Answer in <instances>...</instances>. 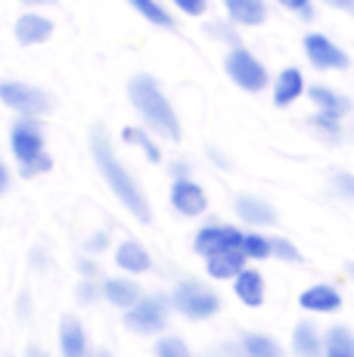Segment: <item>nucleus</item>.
Wrapping results in <instances>:
<instances>
[{
	"instance_id": "obj_1",
	"label": "nucleus",
	"mask_w": 354,
	"mask_h": 357,
	"mask_svg": "<svg viewBox=\"0 0 354 357\" xmlns=\"http://www.w3.org/2000/svg\"><path fill=\"white\" fill-rule=\"evenodd\" d=\"M91 149H93V159H97L100 171H103L106 183L112 187V193L121 199V205H125L134 218H140V221L146 224L149 221V205H146V199H143V193L137 190V183L131 181V174H128V171L121 168V162L112 155V146H109V137H106L103 125L93 128Z\"/></svg>"
},
{
	"instance_id": "obj_2",
	"label": "nucleus",
	"mask_w": 354,
	"mask_h": 357,
	"mask_svg": "<svg viewBox=\"0 0 354 357\" xmlns=\"http://www.w3.org/2000/svg\"><path fill=\"white\" fill-rule=\"evenodd\" d=\"M128 97H131L134 109L143 115V121H146L149 128L159 130V134L168 137V140H180V121H177L171 102L165 100V93L159 91V84H155L149 75L131 78V84H128Z\"/></svg>"
},
{
	"instance_id": "obj_3",
	"label": "nucleus",
	"mask_w": 354,
	"mask_h": 357,
	"mask_svg": "<svg viewBox=\"0 0 354 357\" xmlns=\"http://www.w3.org/2000/svg\"><path fill=\"white\" fill-rule=\"evenodd\" d=\"M224 68H227V75L233 78V84H240L243 91H249V93H258L268 87V68L258 63L249 50H243V47L230 50Z\"/></svg>"
},
{
	"instance_id": "obj_4",
	"label": "nucleus",
	"mask_w": 354,
	"mask_h": 357,
	"mask_svg": "<svg viewBox=\"0 0 354 357\" xmlns=\"http://www.w3.org/2000/svg\"><path fill=\"white\" fill-rule=\"evenodd\" d=\"M0 100L10 109H16L19 115H29V119L50 112V97L31 84H19V81H3L0 84Z\"/></svg>"
},
{
	"instance_id": "obj_5",
	"label": "nucleus",
	"mask_w": 354,
	"mask_h": 357,
	"mask_svg": "<svg viewBox=\"0 0 354 357\" xmlns=\"http://www.w3.org/2000/svg\"><path fill=\"white\" fill-rule=\"evenodd\" d=\"M125 324H128V329H134V333H143V335L162 333L165 324H168L165 301H162V298H140L134 307H128Z\"/></svg>"
},
{
	"instance_id": "obj_6",
	"label": "nucleus",
	"mask_w": 354,
	"mask_h": 357,
	"mask_svg": "<svg viewBox=\"0 0 354 357\" xmlns=\"http://www.w3.org/2000/svg\"><path fill=\"white\" fill-rule=\"evenodd\" d=\"M171 305L183 314V317H193V320H206V317H212L217 307H221V305H217V298L206 289V286H196V283L180 286V289L174 292Z\"/></svg>"
},
{
	"instance_id": "obj_7",
	"label": "nucleus",
	"mask_w": 354,
	"mask_h": 357,
	"mask_svg": "<svg viewBox=\"0 0 354 357\" xmlns=\"http://www.w3.org/2000/svg\"><path fill=\"white\" fill-rule=\"evenodd\" d=\"M305 53H308L311 66L320 68V72H330V68L332 72H342V68L351 66L348 53L332 44L326 34H308V38H305Z\"/></svg>"
},
{
	"instance_id": "obj_8",
	"label": "nucleus",
	"mask_w": 354,
	"mask_h": 357,
	"mask_svg": "<svg viewBox=\"0 0 354 357\" xmlns=\"http://www.w3.org/2000/svg\"><path fill=\"white\" fill-rule=\"evenodd\" d=\"M10 146H13V155L19 159V165H29L44 155V137H40L35 119H19L16 125H13Z\"/></svg>"
},
{
	"instance_id": "obj_9",
	"label": "nucleus",
	"mask_w": 354,
	"mask_h": 357,
	"mask_svg": "<svg viewBox=\"0 0 354 357\" xmlns=\"http://www.w3.org/2000/svg\"><path fill=\"white\" fill-rule=\"evenodd\" d=\"M243 236H246V233H240L236 227H206L196 233L193 249L199 252V255L212 258L224 249H243Z\"/></svg>"
},
{
	"instance_id": "obj_10",
	"label": "nucleus",
	"mask_w": 354,
	"mask_h": 357,
	"mask_svg": "<svg viewBox=\"0 0 354 357\" xmlns=\"http://www.w3.org/2000/svg\"><path fill=\"white\" fill-rule=\"evenodd\" d=\"M298 305H302L305 311H314V314H332L342 307V295H339L336 286L317 283V286H311V289H305L298 295Z\"/></svg>"
},
{
	"instance_id": "obj_11",
	"label": "nucleus",
	"mask_w": 354,
	"mask_h": 357,
	"mask_svg": "<svg viewBox=\"0 0 354 357\" xmlns=\"http://www.w3.org/2000/svg\"><path fill=\"white\" fill-rule=\"evenodd\" d=\"M171 205L180 211V215L193 218V215H202L208 202H206V193H202L199 183H193V181H174V187H171Z\"/></svg>"
},
{
	"instance_id": "obj_12",
	"label": "nucleus",
	"mask_w": 354,
	"mask_h": 357,
	"mask_svg": "<svg viewBox=\"0 0 354 357\" xmlns=\"http://www.w3.org/2000/svg\"><path fill=\"white\" fill-rule=\"evenodd\" d=\"M323 335L317 333V326L311 324V320H302V324L295 326V333H292V354L295 357H323Z\"/></svg>"
},
{
	"instance_id": "obj_13",
	"label": "nucleus",
	"mask_w": 354,
	"mask_h": 357,
	"mask_svg": "<svg viewBox=\"0 0 354 357\" xmlns=\"http://www.w3.org/2000/svg\"><path fill=\"white\" fill-rule=\"evenodd\" d=\"M50 34H53V22H50V19L35 16V13L19 16V22H16V40H19V44H25V47L44 44Z\"/></svg>"
},
{
	"instance_id": "obj_14",
	"label": "nucleus",
	"mask_w": 354,
	"mask_h": 357,
	"mask_svg": "<svg viewBox=\"0 0 354 357\" xmlns=\"http://www.w3.org/2000/svg\"><path fill=\"white\" fill-rule=\"evenodd\" d=\"M246 252L243 249H224L217 252V255L208 258V273H212L215 280H230V277H240L243 267H246Z\"/></svg>"
},
{
	"instance_id": "obj_15",
	"label": "nucleus",
	"mask_w": 354,
	"mask_h": 357,
	"mask_svg": "<svg viewBox=\"0 0 354 357\" xmlns=\"http://www.w3.org/2000/svg\"><path fill=\"white\" fill-rule=\"evenodd\" d=\"M305 93V78L298 68H283L274 84V102L277 106H292Z\"/></svg>"
},
{
	"instance_id": "obj_16",
	"label": "nucleus",
	"mask_w": 354,
	"mask_h": 357,
	"mask_svg": "<svg viewBox=\"0 0 354 357\" xmlns=\"http://www.w3.org/2000/svg\"><path fill=\"white\" fill-rule=\"evenodd\" d=\"M59 348L63 357H84L87 354V342H84V329L75 317H63L59 324Z\"/></svg>"
},
{
	"instance_id": "obj_17",
	"label": "nucleus",
	"mask_w": 354,
	"mask_h": 357,
	"mask_svg": "<svg viewBox=\"0 0 354 357\" xmlns=\"http://www.w3.org/2000/svg\"><path fill=\"white\" fill-rule=\"evenodd\" d=\"M236 298L243 301V305L249 307H261L264 305V280L258 271H243L240 277H236V286H233Z\"/></svg>"
},
{
	"instance_id": "obj_18",
	"label": "nucleus",
	"mask_w": 354,
	"mask_h": 357,
	"mask_svg": "<svg viewBox=\"0 0 354 357\" xmlns=\"http://www.w3.org/2000/svg\"><path fill=\"white\" fill-rule=\"evenodd\" d=\"M224 3H227L230 19L240 25H261L264 19H268L264 0H224Z\"/></svg>"
},
{
	"instance_id": "obj_19",
	"label": "nucleus",
	"mask_w": 354,
	"mask_h": 357,
	"mask_svg": "<svg viewBox=\"0 0 354 357\" xmlns=\"http://www.w3.org/2000/svg\"><path fill=\"white\" fill-rule=\"evenodd\" d=\"M236 215H240L243 221H249V224H277L274 208H270L268 202H261V199H255V196H240L236 199Z\"/></svg>"
},
{
	"instance_id": "obj_20",
	"label": "nucleus",
	"mask_w": 354,
	"mask_h": 357,
	"mask_svg": "<svg viewBox=\"0 0 354 357\" xmlns=\"http://www.w3.org/2000/svg\"><path fill=\"white\" fill-rule=\"evenodd\" d=\"M103 295L109 301H112L115 307H134L140 301V286L134 283V280H109L103 286Z\"/></svg>"
},
{
	"instance_id": "obj_21",
	"label": "nucleus",
	"mask_w": 354,
	"mask_h": 357,
	"mask_svg": "<svg viewBox=\"0 0 354 357\" xmlns=\"http://www.w3.org/2000/svg\"><path fill=\"white\" fill-rule=\"evenodd\" d=\"M323 357H354V333L348 326H332L323 335Z\"/></svg>"
},
{
	"instance_id": "obj_22",
	"label": "nucleus",
	"mask_w": 354,
	"mask_h": 357,
	"mask_svg": "<svg viewBox=\"0 0 354 357\" xmlns=\"http://www.w3.org/2000/svg\"><path fill=\"white\" fill-rule=\"evenodd\" d=\"M115 261H118V267H125L128 273L149 271V255L143 252V245H137V243H121L118 252H115Z\"/></svg>"
},
{
	"instance_id": "obj_23",
	"label": "nucleus",
	"mask_w": 354,
	"mask_h": 357,
	"mask_svg": "<svg viewBox=\"0 0 354 357\" xmlns=\"http://www.w3.org/2000/svg\"><path fill=\"white\" fill-rule=\"evenodd\" d=\"M308 97L314 100V106L320 109V112H336V115H345L351 109V102L342 97V93H336V91H330V87H320L314 84L308 91Z\"/></svg>"
},
{
	"instance_id": "obj_24",
	"label": "nucleus",
	"mask_w": 354,
	"mask_h": 357,
	"mask_svg": "<svg viewBox=\"0 0 354 357\" xmlns=\"http://www.w3.org/2000/svg\"><path fill=\"white\" fill-rule=\"evenodd\" d=\"M128 3L134 6V10L140 13L143 19H149L153 25H162V29H174V22H171V16H168L165 10H162L155 0H128Z\"/></svg>"
},
{
	"instance_id": "obj_25",
	"label": "nucleus",
	"mask_w": 354,
	"mask_h": 357,
	"mask_svg": "<svg viewBox=\"0 0 354 357\" xmlns=\"http://www.w3.org/2000/svg\"><path fill=\"white\" fill-rule=\"evenodd\" d=\"M243 252L255 261H264L274 255V239L258 236V233H246V236H243Z\"/></svg>"
},
{
	"instance_id": "obj_26",
	"label": "nucleus",
	"mask_w": 354,
	"mask_h": 357,
	"mask_svg": "<svg viewBox=\"0 0 354 357\" xmlns=\"http://www.w3.org/2000/svg\"><path fill=\"white\" fill-rule=\"evenodd\" d=\"M311 125H314L330 143H336L339 137H342V115H336V112H317L314 119H311Z\"/></svg>"
},
{
	"instance_id": "obj_27",
	"label": "nucleus",
	"mask_w": 354,
	"mask_h": 357,
	"mask_svg": "<svg viewBox=\"0 0 354 357\" xmlns=\"http://www.w3.org/2000/svg\"><path fill=\"white\" fill-rule=\"evenodd\" d=\"M243 348H246L249 357H277L280 354L277 342L268 339V335H246V339H243Z\"/></svg>"
},
{
	"instance_id": "obj_28",
	"label": "nucleus",
	"mask_w": 354,
	"mask_h": 357,
	"mask_svg": "<svg viewBox=\"0 0 354 357\" xmlns=\"http://www.w3.org/2000/svg\"><path fill=\"white\" fill-rule=\"evenodd\" d=\"M121 137H125L128 143H134V146H143V153H146V159H149V162H159V159H162V153L153 146V140H149V137L143 134V130H137V128H125V134H121Z\"/></svg>"
},
{
	"instance_id": "obj_29",
	"label": "nucleus",
	"mask_w": 354,
	"mask_h": 357,
	"mask_svg": "<svg viewBox=\"0 0 354 357\" xmlns=\"http://www.w3.org/2000/svg\"><path fill=\"white\" fill-rule=\"evenodd\" d=\"M155 354L159 357H190L187 345H183L180 339H162L159 345H155Z\"/></svg>"
},
{
	"instance_id": "obj_30",
	"label": "nucleus",
	"mask_w": 354,
	"mask_h": 357,
	"mask_svg": "<svg viewBox=\"0 0 354 357\" xmlns=\"http://www.w3.org/2000/svg\"><path fill=\"white\" fill-rule=\"evenodd\" d=\"M50 168H53V159L44 153L40 159L29 162V165H22V168H19V174H22V177H35V174H44V171H50Z\"/></svg>"
},
{
	"instance_id": "obj_31",
	"label": "nucleus",
	"mask_w": 354,
	"mask_h": 357,
	"mask_svg": "<svg viewBox=\"0 0 354 357\" xmlns=\"http://www.w3.org/2000/svg\"><path fill=\"white\" fill-rule=\"evenodd\" d=\"M274 255L280 258V261H292V264H295V261H302L298 249L289 243V239H274Z\"/></svg>"
},
{
	"instance_id": "obj_32",
	"label": "nucleus",
	"mask_w": 354,
	"mask_h": 357,
	"mask_svg": "<svg viewBox=\"0 0 354 357\" xmlns=\"http://www.w3.org/2000/svg\"><path fill=\"white\" fill-rule=\"evenodd\" d=\"M277 3H283L286 10L298 13V16H305V19L314 16V10H311V0H277Z\"/></svg>"
},
{
	"instance_id": "obj_33",
	"label": "nucleus",
	"mask_w": 354,
	"mask_h": 357,
	"mask_svg": "<svg viewBox=\"0 0 354 357\" xmlns=\"http://www.w3.org/2000/svg\"><path fill=\"white\" fill-rule=\"evenodd\" d=\"M332 183H336V190L345 199H354V174H336L332 177Z\"/></svg>"
},
{
	"instance_id": "obj_34",
	"label": "nucleus",
	"mask_w": 354,
	"mask_h": 357,
	"mask_svg": "<svg viewBox=\"0 0 354 357\" xmlns=\"http://www.w3.org/2000/svg\"><path fill=\"white\" fill-rule=\"evenodd\" d=\"M177 6H180L187 16H202L206 13V0H174Z\"/></svg>"
},
{
	"instance_id": "obj_35",
	"label": "nucleus",
	"mask_w": 354,
	"mask_h": 357,
	"mask_svg": "<svg viewBox=\"0 0 354 357\" xmlns=\"http://www.w3.org/2000/svg\"><path fill=\"white\" fill-rule=\"evenodd\" d=\"M91 298H97V289L93 286H81V301H91Z\"/></svg>"
},
{
	"instance_id": "obj_36",
	"label": "nucleus",
	"mask_w": 354,
	"mask_h": 357,
	"mask_svg": "<svg viewBox=\"0 0 354 357\" xmlns=\"http://www.w3.org/2000/svg\"><path fill=\"white\" fill-rule=\"evenodd\" d=\"M6 183H10V174H6L3 162H0V193H3V190H6Z\"/></svg>"
},
{
	"instance_id": "obj_37",
	"label": "nucleus",
	"mask_w": 354,
	"mask_h": 357,
	"mask_svg": "<svg viewBox=\"0 0 354 357\" xmlns=\"http://www.w3.org/2000/svg\"><path fill=\"white\" fill-rule=\"evenodd\" d=\"M330 3H336V6H345V10H354V0H330Z\"/></svg>"
},
{
	"instance_id": "obj_38",
	"label": "nucleus",
	"mask_w": 354,
	"mask_h": 357,
	"mask_svg": "<svg viewBox=\"0 0 354 357\" xmlns=\"http://www.w3.org/2000/svg\"><path fill=\"white\" fill-rule=\"evenodd\" d=\"M25 357H47V354H40L38 348H29V354H25Z\"/></svg>"
},
{
	"instance_id": "obj_39",
	"label": "nucleus",
	"mask_w": 354,
	"mask_h": 357,
	"mask_svg": "<svg viewBox=\"0 0 354 357\" xmlns=\"http://www.w3.org/2000/svg\"><path fill=\"white\" fill-rule=\"evenodd\" d=\"M345 271H348V277L354 280V261H348V264H345Z\"/></svg>"
},
{
	"instance_id": "obj_40",
	"label": "nucleus",
	"mask_w": 354,
	"mask_h": 357,
	"mask_svg": "<svg viewBox=\"0 0 354 357\" xmlns=\"http://www.w3.org/2000/svg\"><path fill=\"white\" fill-rule=\"evenodd\" d=\"M25 3H53V0H25Z\"/></svg>"
},
{
	"instance_id": "obj_41",
	"label": "nucleus",
	"mask_w": 354,
	"mask_h": 357,
	"mask_svg": "<svg viewBox=\"0 0 354 357\" xmlns=\"http://www.w3.org/2000/svg\"><path fill=\"white\" fill-rule=\"evenodd\" d=\"M93 357H112V354H109V351H97V354H93Z\"/></svg>"
}]
</instances>
